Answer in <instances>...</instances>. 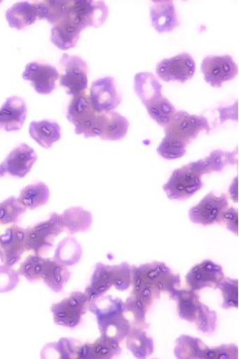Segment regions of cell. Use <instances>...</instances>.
Here are the masks:
<instances>
[{
	"label": "cell",
	"instance_id": "1",
	"mask_svg": "<svg viewBox=\"0 0 239 359\" xmlns=\"http://www.w3.org/2000/svg\"><path fill=\"white\" fill-rule=\"evenodd\" d=\"M132 295L151 308L162 292L171 296L179 289L181 279L165 263L154 261L132 267Z\"/></svg>",
	"mask_w": 239,
	"mask_h": 359
},
{
	"label": "cell",
	"instance_id": "2",
	"mask_svg": "<svg viewBox=\"0 0 239 359\" xmlns=\"http://www.w3.org/2000/svg\"><path fill=\"white\" fill-rule=\"evenodd\" d=\"M64 231L60 214L52 213L49 219L25 229V251L42 256L54 246V241Z\"/></svg>",
	"mask_w": 239,
	"mask_h": 359
},
{
	"label": "cell",
	"instance_id": "3",
	"mask_svg": "<svg viewBox=\"0 0 239 359\" xmlns=\"http://www.w3.org/2000/svg\"><path fill=\"white\" fill-rule=\"evenodd\" d=\"M207 119L203 116L191 115L184 111H176L165 127V137L186 147L197 139L199 133L211 130Z\"/></svg>",
	"mask_w": 239,
	"mask_h": 359
},
{
	"label": "cell",
	"instance_id": "4",
	"mask_svg": "<svg viewBox=\"0 0 239 359\" xmlns=\"http://www.w3.org/2000/svg\"><path fill=\"white\" fill-rule=\"evenodd\" d=\"M100 115L86 93L74 96L67 107L68 121L74 125L76 134H83L86 139L99 137Z\"/></svg>",
	"mask_w": 239,
	"mask_h": 359
},
{
	"label": "cell",
	"instance_id": "5",
	"mask_svg": "<svg viewBox=\"0 0 239 359\" xmlns=\"http://www.w3.org/2000/svg\"><path fill=\"white\" fill-rule=\"evenodd\" d=\"M202 177L190 163L189 165L174 170L168 182L163 187V190L172 201H186L204 187Z\"/></svg>",
	"mask_w": 239,
	"mask_h": 359
},
{
	"label": "cell",
	"instance_id": "6",
	"mask_svg": "<svg viewBox=\"0 0 239 359\" xmlns=\"http://www.w3.org/2000/svg\"><path fill=\"white\" fill-rule=\"evenodd\" d=\"M90 301L86 292H74L60 302L53 304L50 311L55 324L74 329L81 324L89 307Z\"/></svg>",
	"mask_w": 239,
	"mask_h": 359
},
{
	"label": "cell",
	"instance_id": "7",
	"mask_svg": "<svg viewBox=\"0 0 239 359\" xmlns=\"http://www.w3.org/2000/svg\"><path fill=\"white\" fill-rule=\"evenodd\" d=\"M62 74L60 84L67 89L69 95L77 96L86 93L88 86V65L81 57L63 54L60 62Z\"/></svg>",
	"mask_w": 239,
	"mask_h": 359
},
{
	"label": "cell",
	"instance_id": "8",
	"mask_svg": "<svg viewBox=\"0 0 239 359\" xmlns=\"http://www.w3.org/2000/svg\"><path fill=\"white\" fill-rule=\"evenodd\" d=\"M109 13L107 4L101 0H71L68 15L84 29L99 28L106 22Z\"/></svg>",
	"mask_w": 239,
	"mask_h": 359
},
{
	"label": "cell",
	"instance_id": "9",
	"mask_svg": "<svg viewBox=\"0 0 239 359\" xmlns=\"http://www.w3.org/2000/svg\"><path fill=\"white\" fill-rule=\"evenodd\" d=\"M201 72L205 81L214 88L231 81L238 74V67L230 55L208 56L202 61Z\"/></svg>",
	"mask_w": 239,
	"mask_h": 359
},
{
	"label": "cell",
	"instance_id": "10",
	"mask_svg": "<svg viewBox=\"0 0 239 359\" xmlns=\"http://www.w3.org/2000/svg\"><path fill=\"white\" fill-rule=\"evenodd\" d=\"M228 205L229 203L226 195L216 196L210 192L197 205L190 209L189 219L191 222L205 226L220 224Z\"/></svg>",
	"mask_w": 239,
	"mask_h": 359
},
{
	"label": "cell",
	"instance_id": "11",
	"mask_svg": "<svg viewBox=\"0 0 239 359\" xmlns=\"http://www.w3.org/2000/svg\"><path fill=\"white\" fill-rule=\"evenodd\" d=\"M195 72L194 59L186 53L177 54L171 59L163 60L156 68L158 78L165 82L186 83L193 77Z\"/></svg>",
	"mask_w": 239,
	"mask_h": 359
},
{
	"label": "cell",
	"instance_id": "12",
	"mask_svg": "<svg viewBox=\"0 0 239 359\" xmlns=\"http://www.w3.org/2000/svg\"><path fill=\"white\" fill-rule=\"evenodd\" d=\"M89 97L93 108L99 114L114 111L121 104L122 100L115 79L111 77L94 81L90 87Z\"/></svg>",
	"mask_w": 239,
	"mask_h": 359
},
{
	"label": "cell",
	"instance_id": "13",
	"mask_svg": "<svg viewBox=\"0 0 239 359\" xmlns=\"http://www.w3.org/2000/svg\"><path fill=\"white\" fill-rule=\"evenodd\" d=\"M224 278L223 268L206 259L191 268L186 276V281L191 290L198 292L205 288L217 289Z\"/></svg>",
	"mask_w": 239,
	"mask_h": 359
},
{
	"label": "cell",
	"instance_id": "14",
	"mask_svg": "<svg viewBox=\"0 0 239 359\" xmlns=\"http://www.w3.org/2000/svg\"><path fill=\"white\" fill-rule=\"evenodd\" d=\"M25 233L24 228L13 224L0 234V259L6 266L13 267L20 262L25 252Z\"/></svg>",
	"mask_w": 239,
	"mask_h": 359
},
{
	"label": "cell",
	"instance_id": "15",
	"mask_svg": "<svg viewBox=\"0 0 239 359\" xmlns=\"http://www.w3.org/2000/svg\"><path fill=\"white\" fill-rule=\"evenodd\" d=\"M22 76L25 81L31 82L36 92L42 95L52 93L60 78L59 72L53 65L39 62L29 63Z\"/></svg>",
	"mask_w": 239,
	"mask_h": 359
},
{
	"label": "cell",
	"instance_id": "16",
	"mask_svg": "<svg viewBox=\"0 0 239 359\" xmlns=\"http://www.w3.org/2000/svg\"><path fill=\"white\" fill-rule=\"evenodd\" d=\"M37 159L38 156L34 149L27 144H21L10 152L1 165L6 173L22 179L31 172Z\"/></svg>",
	"mask_w": 239,
	"mask_h": 359
},
{
	"label": "cell",
	"instance_id": "17",
	"mask_svg": "<svg viewBox=\"0 0 239 359\" xmlns=\"http://www.w3.org/2000/svg\"><path fill=\"white\" fill-rule=\"evenodd\" d=\"M89 309L95 315L100 333L110 323L125 315V303L118 297H100L89 304Z\"/></svg>",
	"mask_w": 239,
	"mask_h": 359
},
{
	"label": "cell",
	"instance_id": "18",
	"mask_svg": "<svg viewBox=\"0 0 239 359\" xmlns=\"http://www.w3.org/2000/svg\"><path fill=\"white\" fill-rule=\"evenodd\" d=\"M162 85L151 72H139L134 79V90L147 110L166 99L162 94Z\"/></svg>",
	"mask_w": 239,
	"mask_h": 359
},
{
	"label": "cell",
	"instance_id": "19",
	"mask_svg": "<svg viewBox=\"0 0 239 359\" xmlns=\"http://www.w3.org/2000/svg\"><path fill=\"white\" fill-rule=\"evenodd\" d=\"M27 107L20 97H11L0 108V130L16 132L23 126L27 118Z\"/></svg>",
	"mask_w": 239,
	"mask_h": 359
},
{
	"label": "cell",
	"instance_id": "20",
	"mask_svg": "<svg viewBox=\"0 0 239 359\" xmlns=\"http://www.w3.org/2000/svg\"><path fill=\"white\" fill-rule=\"evenodd\" d=\"M150 12L152 27L159 34L172 32L179 27L175 6L171 0L152 1Z\"/></svg>",
	"mask_w": 239,
	"mask_h": 359
},
{
	"label": "cell",
	"instance_id": "21",
	"mask_svg": "<svg viewBox=\"0 0 239 359\" xmlns=\"http://www.w3.org/2000/svg\"><path fill=\"white\" fill-rule=\"evenodd\" d=\"M121 342L111 337L101 334L93 343L82 344L79 348L78 358L109 359L119 356L121 353Z\"/></svg>",
	"mask_w": 239,
	"mask_h": 359
},
{
	"label": "cell",
	"instance_id": "22",
	"mask_svg": "<svg viewBox=\"0 0 239 359\" xmlns=\"http://www.w3.org/2000/svg\"><path fill=\"white\" fill-rule=\"evenodd\" d=\"M82 31H84V29L67 15L63 20L54 25L50 34V41L60 50H67L77 45Z\"/></svg>",
	"mask_w": 239,
	"mask_h": 359
},
{
	"label": "cell",
	"instance_id": "23",
	"mask_svg": "<svg viewBox=\"0 0 239 359\" xmlns=\"http://www.w3.org/2000/svg\"><path fill=\"white\" fill-rule=\"evenodd\" d=\"M128 119L116 111L100 114L99 137L101 140L118 141L124 139L128 133Z\"/></svg>",
	"mask_w": 239,
	"mask_h": 359
},
{
	"label": "cell",
	"instance_id": "24",
	"mask_svg": "<svg viewBox=\"0 0 239 359\" xmlns=\"http://www.w3.org/2000/svg\"><path fill=\"white\" fill-rule=\"evenodd\" d=\"M191 164L202 176L212 172H221L227 166L238 164V151H213L205 158L191 162Z\"/></svg>",
	"mask_w": 239,
	"mask_h": 359
},
{
	"label": "cell",
	"instance_id": "25",
	"mask_svg": "<svg viewBox=\"0 0 239 359\" xmlns=\"http://www.w3.org/2000/svg\"><path fill=\"white\" fill-rule=\"evenodd\" d=\"M170 297L172 299L177 301V314L179 318L184 320L194 323L202 304L197 292L191 289H177Z\"/></svg>",
	"mask_w": 239,
	"mask_h": 359
},
{
	"label": "cell",
	"instance_id": "26",
	"mask_svg": "<svg viewBox=\"0 0 239 359\" xmlns=\"http://www.w3.org/2000/svg\"><path fill=\"white\" fill-rule=\"evenodd\" d=\"M70 278L71 273L67 266L54 259H45L42 279L53 292H62Z\"/></svg>",
	"mask_w": 239,
	"mask_h": 359
},
{
	"label": "cell",
	"instance_id": "27",
	"mask_svg": "<svg viewBox=\"0 0 239 359\" xmlns=\"http://www.w3.org/2000/svg\"><path fill=\"white\" fill-rule=\"evenodd\" d=\"M114 286L112 281L111 266L102 263H97L90 284L86 289V294L90 302L104 296Z\"/></svg>",
	"mask_w": 239,
	"mask_h": 359
},
{
	"label": "cell",
	"instance_id": "28",
	"mask_svg": "<svg viewBox=\"0 0 239 359\" xmlns=\"http://www.w3.org/2000/svg\"><path fill=\"white\" fill-rule=\"evenodd\" d=\"M146 327L132 325L128 335L126 336V347L137 358H146L154 351L153 339L148 336Z\"/></svg>",
	"mask_w": 239,
	"mask_h": 359
},
{
	"label": "cell",
	"instance_id": "29",
	"mask_svg": "<svg viewBox=\"0 0 239 359\" xmlns=\"http://www.w3.org/2000/svg\"><path fill=\"white\" fill-rule=\"evenodd\" d=\"M6 18L11 27L23 30L37 21V9L34 2H18L7 10Z\"/></svg>",
	"mask_w": 239,
	"mask_h": 359
},
{
	"label": "cell",
	"instance_id": "30",
	"mask_svg": "<svg viewBox=\"0 0 239 359\" xmlns=\"http://www.w3.org/2000/svg\"><path fill=\"white\" fill-rule=\"evenodd\" d=\"M60 217L64 231H67L70 235L85 233L93 224L92 213L81 208L65 210Z\"/></svg>",
	"mask_w": 239,
	"mask_h": 359
},
{
	"label": "cell",
	"instance_id": "31",
	"mask_svg": "<svg viewBox=\"0 0 239 359\" xmlns=\"http://www.w3.org/2000/svg\"><path fill=\"white\" fill-rule=\"evenodd\" d=\"M30 136L39 146L49 149L61 139V128L57 122L34 121L29 127Z\"/></svg>",
	"mask_w": 239,
	"mask_h": 359
},
{
	"label": "cell",
	"instance_id": "32",
	"mask_svg": "<svg viewBox=\"0 0 239 359\" xmlns=\"http://www.w3.org/2000/svg\"><path fill=\"white\" fill-rule=\"evenodd\" d=\"M208 348L200 339L182 335L176 340L174 354L180 359H206Z\"/></svg>",
	"mask_w": 239,
	"mask_h": 359
},
{
	"label": "cell",
	"instance_id": "33",
	"mask_svg": "<svg viewBox=\"0 0 239 359\" xmlns=\"http://www.w3.org/2000/svg\"><path fill=\"white\" fill-rule=\"evenodd\" d=\"M50 198V190L45 183L29 184L20 191L18 201L25 209L35 210L47 204Z\"/></svg>",
	"mask_w": 239,
	"mask_h": 359
},
{
	"label": "cell",
	"instance_id": "34",
	"mask_svg": "<svg viewBox=\"0 0 239 359\" xmlns=\"http://www.w3.org/2000/svg\"><path fill=\"white\" fill-rule=\"evenodd\" d=\"M34 3L37 9L38 19L46 20L50 24L56 25L68 15L69 1L65 0H47Z\"/></svg>",
	"mask_w": 239,
	"mask_h": 359
},
{
	"label": "cell",
	"instance_id": "35",
	"mask_svg": "<svg viewBox=\"0 0 239 359\" xmlns=\"http://www.w3.org/2000/svg\"><path fill=\"white\" fill-rule=\"evenodd\" d=\"M81 344L74 339H60L59 342L47 344L41 351V357L43 358H78Z\"/></svg>",
	"mask_w": 239,
	"mask_h": 359
},
{
	"label": "cell",
	"instance_id": "36",
	"mask_svg": "<svg viewBox=\"0 0 239 359\" xmlns=\"http://www.w3.org/2000/svg\"><path fill=\"white\" fill-rule=\"evenodd\" d=\"M81 245L74 238H67L57 245L53 259L65 266H75L82 257Z\"/></svg>",
	"mask_w": 239,
	"mask_h": 359
},
{
	"label": "cell",
	"instance_id": "37",
	"mask_svg": "<svg viewBox=\"0 0 239 359\" xmlns=\"http://www.w3.org/2000/svg\"><path fill=\"white\" fill-rule=\"evenodd\" d=\"M27 212V209L15 197H10L0 203V226L16 224Z\"/></svg>",
	"mask_w": 239,
	"mask_h": 359
},
{
	"label": "cell",
	"instance_id": "38",
	"mask_svg": "<svg viewBox=\"0 0 239 359\" xmlns=\"http://www.w3.org/2000/svg\"><path fill=\"white\" fill-rule=\"evenodd\" d=\"M43 263H45V259L42 256L34 254L25 259L18 271L29 282H37L42 279Z\"/></svg>",
	"mask_w": 239,
	"mask_h": 359
},
{
	"label": "cell",
	"instance_id": "39",
	"mask_svg": "<svg viewBox=\"0 0 239 359\" xmlns=\"http://www.w3.org/2000/svg\"><path fill=\"white\" fill-rule=\"evenodd\" d=\"M150 308L137 297L130 295L125 303V314H129L133 318L132 325L148 327L146 316Z\"/></svg>",
	"mask_w": 239,
	"mask_h": 359
},
{
	"label": "cell",
	"instance_id": "40",
	"mask_svg": "<svg viewBox=\"0 0 239 359\" xmlns=\"http://www.w3.org/2000/svg\"><path fill=\"white\" fill-rule=\"evenodd\" d=\"M222 293L224 309L238 308V279L224 278L219 287Z\"/></svg>",
	"mask_w": 239,
	"mask_h": 359
},
{
	"label": "cell",
	"instance_id": "41",
	"mask_svg": "<svg viewBox=\"0 0 239 359\" xmlns=\"http://www.w3.org/2000/svg\"><path fill=\"white\" fill-rule=\"evenodd\" d=\"M199 332L205 335H212L216 331L217 316L216 311H212L205 304H201L200 309L195 320Z\"/></svg>",
	"mask_w": 239,
	"mask_h": 359
},
{
	"label": "cell",
	"instance_id": "42",
	"mask_svg": "<svg viewBox=\"0 0 239 359\" xmlns=\"http://www.w3.org/2000/svg\"><path fill=\"white\" fill-rule=\"evenodd\" d=\"M112 281L118 291L125 292L132 285V267L124 262L118 266H111Z\"/></svg>",
	"mask_w": 239,
	"mask_h": 359
},
{
	"label": "cell",
	"instance_id": "43",
	"mask_svg": "<svg viewBox=\"0 0 239 359\" xmlns=\"http://www.w3.org/2000/svg\"><path fill=\"white\" fill-rule=\"evenodd\" d=\"M157 152L163 158L173 161V159L180 158L186 155V147L165 137L161 143L159 144Z\"/></svg>",
	"mask_w": 239,
	"mask_h": 359
},
{
	"label": "cell",
	"instance_id": "44",
	"mask_svg": "<svg viewBox=\"0 0 239 359\" xmlns=\"http://www.w3.org/2000/svg\"><path fill=\"white\" fill-rule=\"evenodd\" d=\"M20 282L19 271L6 264L0 266V292H8L16 288Z\"/></svg>",
	"mask_w": 239,
	"mask_h": 359
},
{
	"label": "cell",
	"instance_id": "45",
	"mask_svg": "<svg viewBox=\"0 0 239 359\" xmlns=\"http://www.w3.org/2000/svg\"><path fill=\"white\" fill-rule=\"evenodd\" d=\"M238 348L234 344L209 347L206 359H238Z\"/></svg>",
	"mask_w": 239,
	"mask_h": 359
},
{
	"label": "cell",
	"instance_id": "46",
	"mask_svg": "<svg viewBox=\"0 0 239 359\" xmlns=\"http://www.w3.org/2000/svg\"><path fill=\"white\" fill-rule=\"evenodd\" d=\"M238 212L234 208H227L221 217L220 224H224L228 230L238 235Z\"/></svg>",
	"mask_w": 239,
	"mask_h": 359
},
{
	"label": "cell",
	"instance_id": "47",
	"mask_svg": "<svg viewBox=\"0 0 239 359\" xmlns=\"http://www.w3.org/2000/svg\"><path fill=\"white\" fill-rule=\"evenodd\" d=\"M230 189L233 190V191H230L231 198L233 199V202L238 203V177L234 180L233 183L231 184Z\"/></svg>",
	"mask_w": 239,
	"mask_h": 359
},
{
	"label": "cell",
	"instance_id": "48",
	"mask_svg": "<svg viewBox=\"0 0 239 359\" xmlns=\"http://www.w3.org/2000/svg\"><path fill=\"white\" fill-rule=\"evenodd\" d=\"M5 170H4L2 165H0V177H3L4 176H5Z\"/></svg>",
	"mask_w": 239,
	"mask_h": 359
}]
</instances>
